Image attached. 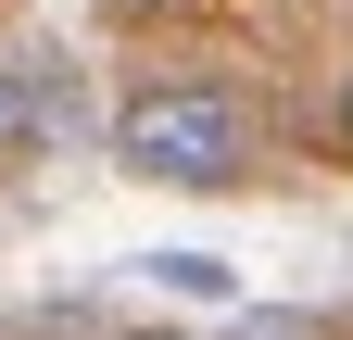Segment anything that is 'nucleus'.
<instances>
[{"mask_svg": "<svg viewBox=\"0 0 353 340\" xmlns=\"http://www.w3.org/2000/svg\"><path fill=\"white\" fill-rule=\"evenodd\" d=\"M139 340H176V328H139Z\"/></svg>", "mask_w": 353, "mask_h": 340, "instance_id": "nucleus-7", "label": "nucleus"}, {"mask_svg": "<svg viewBox=\"0 0 353 340\" xmlns=\"http://www.w3.org/2000/svg\"><path fill=\"white\" fill-rule=\"evenodd\" d=\"M152 277H164V290H190V303H214V290H240L228 265H214V252H152Z\"/></svg>", "mask_w": 353, "mask_h": 340, "instance_id": "nucleus-3", "label": "nucleus"}, {"mask_svg": "<svg viewBox=\"0 0 353 340\" xmlns=\"http://www.w3.org/2000/svg\"><path fill=\"white\" fill-rule=\"evenodd\" d=\"M252 340H328L316 315H252Z\"/></svg>", "mask_w": 353, "mask_h": 340, "instance_id": "nucleus-4", "label": "nucleus"}, {"mask_svg": "<svg viewBox=\"0 0 353 340\" xmlns=\"http://www.w3.org/2000/svg\"><path fill=\"white\" fill-rule=\"evenodd\" d=\"M101 13H176V0H101Z\"/></svg>", "mask_w": 353, "mask_h": 340, "instance_id": "nucleus-5", "label": "nucleus"}, {"mask_svg": "<svg viewBox=\"0 0 353 340\" xmlns=\"http://www.w3.org/2000/svg\"><path fill=\"white\" fill-rule=\"evenodd\" d=\"M252 151H265V114L228 76H139L114 101V164L152 189H240Z\"/></svg>", "mask_w": 353, "mask_h": 340, "instance_id": "nucleus-1", "label": "nucleus"}, {"mask_svg": "<svg viewBox=\"0 0 353 340\" xmlns=\"http://www.w3.org/2000/svg\"><path fill=\"white\" fill-rule=\"evenodd\" d=\"M341 151H353V76H341Z\"/></svg>", "mask_w": 353, "mask_h": 340, "instance_id": "nucleus-6", "label": "nucleus"}, {"mask_svg": "<svg viewBox=\"0 0 353 340\" xmlns=\"http://www.w3.org/2000/svg\"><path fill=\"white\" fill-rule=\"evenodd\" d=\"M63 126H76V63L63 51H0V164L51 151Z\"/></svg>", "mask_w": 353, "mask_h": 340, "instance_id": "nucleus-2", "label": "nucleus"}]
</instances>
